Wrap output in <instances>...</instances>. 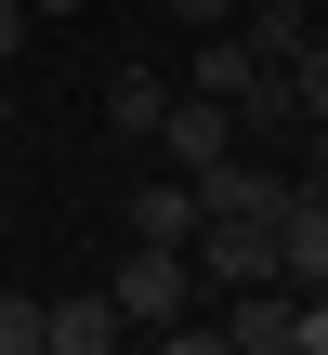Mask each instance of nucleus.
<instances>
[{
	"label": "nucleus",
	"mask_w": 328,
	"mask_h": 355,
	"mask_svg": "<svg viewBox=\"0 0 328 355\" xmlns=\"http://www.w3.org/2000/svg\"><path fill=\"white\" fill-rule=\"evenodd\" d=\"M184 290H197V263H184V250H158V237H131V250H118V277H105L118 329H131V316H184Z\"/></svg>",
	"instance_id": "1"
},
{
	"label": "nucleus",
	"mask_w": 328,
	"mask_h": 355,
	"mask_svg": "<svg viewBox=\"0 0 328 355\" xmlns=\"http://www.w3.org/2000/svg\"><path fill=\"white\" fill-rule=\"evenodd\" d=\"M158 158H171L184 184H197L210 158H237V105H210V92H171V105H158Z\"/></svg>",
	"instance_id": "2"
},
{
	"label": "nucleus",
	"mask_w": 328,
	"mask_h": 355,
	"mask_svg": "<svg viewBox=\"0 0 328 355\" xmlns=\"http://www.w3.org/2000/svg\"><path fill=\"white\" fill-rule=\"evenodd\" d=\"M184 263H197V290H250V277H276V237H263V224H224V211H197Z\"/></svg>",
	"instance_id": "3"
},
{
	"label": "nucleus",
	"mask_w": 328,
	"mask_h": 355,
	"mask_svg": "<svg viewBox=\"0 0 328 355\" xmlns=\"http://www.w3.org/2000/svg\"><path fill=\"white\" fill-rule=\"evenodd\" d=\"M289 277H250V290H224V355H289Z\"/></svg>",
	"instance_id": "4"
},
{
	"label": "nucleus",
	"mask_w": 328,
	"mask_h": 355,
	"mask_svg": "<svg viewBox=\"0 0 328 355\" xmlns=\"http://www.w3.org/2000/svg\"><path fill=\"white\" fill-rule=\"evenodd\" d=\"M276 198H289V171H263V158H210L197 171V211H224V224H276Z\"/></svg>",
	"instance_id": "5"
},
{
	"label": "nucleus",
	"mask_w": 328,
	"mask_h": 355,
	"mask_svg": "<svg viewBox=\"0 0 328 355\" xmlns=\"http://www.w3.org/2000/svg\"><path fill=\"white\" fill-rule=\"evenodd\" d=\"M39 355H118V303H105V290L39 303Z\"/></svg>",
	"instance_id": "6"
},
{
	"label": "nucleus",
	"mask_w": 328,
	"mask_h": 355,
	"mask_svg": "<svg viewBox=\"0 0 328 355\" xmlns=\"http://www.w3.org/2000/svg\"><path fill=\"white\" fill-rule=\"evenodd\" d=\"M118 224H131V237H158V250H184V237H197V184H184V171H158V184H131V198H118Z\"/></svg>",
	"instance_id": "7"
},
{
	"label": "nucleus",
	"mask_w": 328,
	"mask_h": 355,
	"mask_svg": "<svg viewBox=\"0 0 328 355\" xmlns=\"http://www.w3.org/2000/svg\"><path fill=\"white\" fill-rule=\"evenodd\" d=\"M158 105H171V92H158L145 66H118V79H105V132H118V145H158Z\"/></svg>",
	"instance_id": "8"
},
{
	"label": "nucleus",
	"mask_w": 328,
	"mask_h": 355,
	"mask_svg": "<svg viewBox=\"0 0 328 355\" xmlns=\"http://www.w3.org/2000/svg\"><path fill=\"white\" fill-rule=\"evenodd\" d=\"M289 119H328V26L289 53Z\"/></svg>",
	"instance_id": "9"
},
{
	"label": "nucleus",
	"mask_w": 328,
	"mask_h": 355,
	"mask_svg": "<svg viewBox=\"0 0 328 355\" xmlns=\"http://www.w3.org/2000/svg\"><path fill=\"white\" fill-rule=\"evenodd\" d=\"M0 355H39V290H0Z\"/></svg>",
	"instance_id": "10"
},
{
	"label": "nucleus",
	"mask_w": 328,
	"mask_h": 355,
	"mask_svg": "<svg viewBox=\"0 0 328 355\" xmlns=\"http://www.w3.org/2000/svg\"><path fill=\"white\" fill-rule=\"evenodd\" d=\"M26 26H39V13H26V0H0V66L26 53Z\"/></svg>",
	"instance_id": "11"
},
{
	"label": "nucleus",
	"mask_w": 328,
	"mask_h": 355,
	"mask_svg": "<svg viewBox=\"0 0 328 355\" xmlns=\"http://www.w3.org/2000/svg\"><path fill=\"white\" fill-rule=\"evenodd\" d=\"M158 13H184V26H237V0H158Z\"/></svg>",
	"instance_id": "12"
},
{
	"label": "nucleus",
	"mask_w": 328,
	"mask_h": 355,
	"mask_svg": "<svg viewBox=\"0 0 328 355\" xmlns=\"http://www.w3.org/2000/svg\"><path fill=\"white\" fill-rule=\"evenodd\" d=\"M26 13H92V0H26Z\"/></svg>",
	"instance_id": "13"
}]
</instances>
